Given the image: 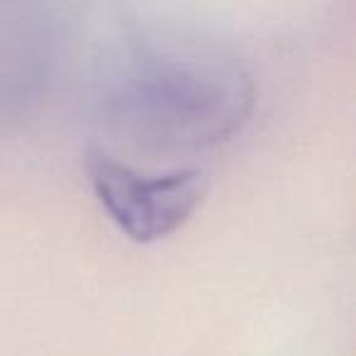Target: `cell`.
<instances>
[{
    "mask_svg": "<svg viewBox=\"0 0 356 356\" xmlns=\"http://www.w3.org/2000/svg\"><path fill=\"white\" fill-rule=\"evenodd\" d=\"M105 110L156 147H203L229 134L249 105L234 59L193 40H134L113 64Z\"/></svg>",
    "mask_w": 356,
    "mask_h": 356,
    "instance_id": "1",
    "label": "cell"
},
{
    "mask_svg": "<svg viewBox=\"0 0 356 356\" xmlns=\"http://www.w3.org/2000/svg\"><path fill=\"white\" fill-rule=\"evenodd\" d=\"M86 168L95 198L134 242H156L176 232L198 210L208 191L200 168L147 176L100 147L88 152Z\"/></svg>",
    "mask_w": 356,
    "mask_h": 356,
    "instance_id": "2",
    "label": "cell"
}]
</instances>
